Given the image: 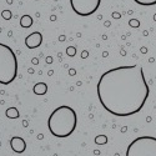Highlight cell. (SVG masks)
Listing matches in <instances>:
<instances>
[{
  "instance_id": "obj_14",
  "label": "cell",
  "mask_w": 156,
  "mask_h": 156,
  "mask_svg": "<svg viewBox=\"0 0 156 156\" xmlns=\"http://www.w3.org/2000/svg\"><path fill=\"white\" fill-rule=\"evenodd\" d=\"M66 54L69 55V56H74L75 54H76V50H75V48H68V50H66Z\"/></svg>"
},
{
  "instance_id": "obj_1",
  "label": "cell",
  "mask_w": 156,
  "mask_h": 156,
  "mask_svg": "<svg viewBox=\"0 0 156 156\" xmlns=\"http://www.w3.org/2000/svg\"><path fill=\"white\" fill-rule=\"evenodd\" d=\"M96 91L101 106L108 112L126 118L144 108L150 89L140 65H126L104 73Z\"/></svg>"
},
{
  "instance_id": "obj_9",
  "label": "cell",
  "mask_w": 156,
  "mask_h": 156,
  "mask_svg": "<svg viewBox=\"0 0 156 156\" xmlns=\"http://www.w3.org/2000/svg\"><path fill=\"white\" fill-rule=\"evenodd\" d=\"M33 23H34V20L30 15H23L21 19H20V25L23 28H31Z\"/></svg>"
},
{
  "instance_id": "obj_6",
  "label": "cell",
  "mask_w": 156,
  "mask_h": 156,
  "mask_svg": "<svg viewBox=\"0 0 156 156\" xmlns=\"http://www.w3.org/2000/svg\"><path fill=\"white\" fill-rule=\"evenodd\" d=\"M43 44V34L39 31H34L25 37V45L29 49H36Z\"/></svg>"
},
{
  "instance_id": "obj_7",
  "label": "cell",
  "mask_w": 156,
  "mask_h": 156,
  "mask_svg": "<svg viewBox=\"0 0 156 156\" xmlns=\"http://www.w3.org/2000/svg\"><path fill=\"white\" fill-rule=\"evenodd\" d=\"M10 147L14 152L21 154L27 150V142H25V140L21 139L20 136H14V137L10 139Z\"/></svg>"
},
{
  "instance_id": "obj_13",
  "label": "cell",
  "mask_w": 156,
  "mask_h": 156,
  "mask_svg": "<svg viewBox=\"0 0 156 156\" xmlns=\"http://www.w3.org/2000/svg\"><path fill=\"white\" fill-rule=\"evenodd\" d=\"M11 15H12V14H11L10 10H4V11L2 12V16H3L5 20H10V19H11Z\"/></svg>"
},
{
  "instance_id": "obj_10",
  "label": "cell",
  "mask_w": 156,
  "mask_h": 156,
  "mask_svg": "<svg viewBox=\"0 0 156 156\" xmlns=\"http://www.w3.org/2000/svg\"><path fill=\"white\" fill-rule=\"evenodd\" d=\"M5 115H6L8 119H18L19 116H20L19 110L16 108H9V109H6Z\"/></svg>"
},
{
  "instance_id": "obj_15",
  "label": "cell",
  "mask_w": 156,
  "mask_h": 156,
  "mask_svg": "<svg viewBox=\"0 0 156 156\" xmlns=\"http://www.w3.org/2000/svg\"><path fill=\"white\" fill-rule=\"evenodd\" d=\"M130 25H131V27H133V25H135V27H139V21H134V20H131V21H130Z\"/></svg>"
},
{
  "instance_id": "obj_12",
  "label": "cell",
  "mask_w": 156,
  "mask_h": 156,
  "mask_svg": "<svg viewBox=\"0 0 156 156\" xmlns=\"http://www.w3.org/2000/svg\"><path fill=\"white\" fill-rule=\"evenodd\" d=\"M95 142H96V144H99V145L106 144V142H108V137H106L105 135H99V136L95 139Z\"/></svg>"
},
{
  "instance_id": "obj_4",
  "label": "cell",
  "mask_w": 156,
  "mask_h": 156,
  "mask_svg": "<svg viewBox=\"0 0 156 156\" xmlns=\"http://www.w3.org/2000/svg\"><path fill=\"white\" fill-rule=\"evenodd\" d=\"M126 156H156V137L140 136L127 146Z\"/></svg>"
},
{
  "instance_id": "obj_5",
  "label": "cell",
  "mask_w": 156,
  "mask_h": 156,
  "mask_svg": "<svg viewBox=\"0 0 156 156\" xmlns=\"http://www.w3.org/2000/svg\"><path fill=\"white\" fill-rule=\"evenodd\" d=\"M101 0H70V5L80 16H89L99 9Z\"/></svg>"
},
{
  "instance_id": "obj_11",
  "label": "cell",
  "mask_w": 156,
  "mask_h": 156,
  "mask_svg": "<svg viewBox=\"0 0 156 156\" xmlns=\"http://www.w3.org/2000/svg\"><path fill=\"white\" fill-rule=\"evenodd\" d=\"M134 2L142 6H151L156 4V0H134Z\"/></svg>"
},
{
  "instance_id": "obj_2",
  "label": "cell",
  "mask_w": 156,
  "mask_h": 156,
  "mask_svg": "<svg viewBox=\"0 0 156 156\" xmlns=\"http://www.w3.org/2000/svg\"><path fill=\"white\" fill-rule=\"evenodd\" d=\"M77 116L73 108L62 105L50 114L48 120V127L49 131L53 134L55 137L65 139L70 136L74 130L76 129Z\"/></svg>"
},
{
  "instance_id": "obj_8",
  "label": "cell",
  "mask_w": 156,
  "mask_h": 156,
  "mask_svg": "<svg viewBox=\"0 0 156 156\" xmlns=\"http://www.w3.org/2000/svg\"><path fill=\"white\" fill-rule=\"evenodd\" d=\"M33 91H34V94H36V95H44V94H46V91H48V85H46L45 83H37V84L34 85Z\"/></svg>"
},
{
  "instance_id": "obj_3",
  "label": "cell",
  "mask_w": 156,
  "mask_h": 156,
  "mask_svg": "<svg viewBox=\"0 0 156 156\" xmlns=\"http://www.w3.org/2000/svg\"><path fill=\"white\" fill-rule=\"evenodd\" d=\"M18 60L12 49L0 43V84L9 85L16 79Z\"/></svg>"
}]
</instances>
